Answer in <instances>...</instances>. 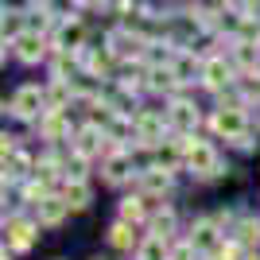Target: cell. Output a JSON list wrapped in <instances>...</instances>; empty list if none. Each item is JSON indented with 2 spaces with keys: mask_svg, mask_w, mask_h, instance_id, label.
I'll return each instance as SVG.
<instances>
[{
  "mask_svg": "<svg viewBox=\"0 0 260 260\" xmlns=\"http://www.w3.org/2000/svg\"><path fill=\"white\" fill-rule=\"evenodd\" d=\"M179 140H183V171L190 175V179L214 183V179H221V175L229 171L221 152H217L210 140H202V136H179Z\"/></svg>",
  "mask_w": 260,
  "mask_h": 260,
  "instance_id": "obj_1",
  "label": "cell"
},
{
  "mask_svg": "<svg viewBox=\"0 0 260 260\" xmlns=\"http://www.w3.org/2000/svg\"><path fill=\"white\" fill-rule=\"evenodd\" d=\"M206 128L214 132L217 140H225V144L249 136V132H252L249 105H225V101H217V105L210 109V117H206Z\"/></svg>",
  "mask_w": 260,
  "mask_h": 260,
  "instance_id": "obj_2",
  "label": "cell"
},
{
  "mask_svg": "<svg viewBox=\"0 0 260 260\" xmlns=\"http://www.w3.org/2000/svg\"><path fill=\"white\" fill-rule=\"evenodd\" d=\"M4 113H8L12 120H23V124H39V120H43V113H47V86H35V82L20 86V89L8 98Z\"/></svg>",
  "mask_w": 260,
  "mask_h": 260,
  "instance_id": "obj_3",
  "label": "cell"
},
{
  "mask_svg": "<svg viewBox=\"0 0 260 260\" xmlns=\"http://www.w3.org/2000/svg\"><path fill=\"white\" fill-rule=\"evenodd\" d=\"M186 241H190V245H194V252L198 256H210L214 260L217 252L225 249V229H221V221H217L214 214H202V217H194V221H190V225H186V233H183Z\"/></svg>",
  "mask_w": 260,
  "mask_h": 260,
  "instance_id": "obj_4",
  "label": "cell"
},
{
  "mask_svg": "<svg viewBox=\"0 0 260 260\" xmlns=\"http://www.w3.org/2000/svg\"><path fill=\"white\" fill-rule=\"evenodd\" d=\"M109 152H113V144H109V136L93 124V120H82V124L74 128L70 155H78V159H86V163H98V159H105Z\"/></svg>",
  "mask_w": 260,
  "mask_h": 260,
  "instance_id": "obj_5",
  "label": "cell"
},
{
  "mask_svg": "<svg viewBox=\"0 0 260 260\" xmlns=\"http://www.w3.org/2000/svg\"><path fill=\"white\" fill-rule=\"evenodd\" d=\"M51 43H54V51H62V54H82L89 47V23L78 12H66L58 20V27L51 31Z\"/></svg>",
  "mask_w": 260,
  "mask_h": 260,
  "instance_id": "obj_6",
  "label": "cell"
},
{
  "mask_svg": "<svg viewBox=\"0 0 260 260\" xmlns=\"http://www.w3.org/2000/svg\"><path fill=\"white\" fill-rule=\"evenodd\" d=\"M12 51V58L23 66H39V62H51V54H54V43H51V35L43 31H23L20 39H12V43H4V54Z\"/></svg>",
  "mask_w": 260,
  "mask_h": 260,
  "instance_id": "obj_7",
  "label": "cell"
},
{
  "mask_svg": "<svg viewBox=\"0 0 260 260\" xmlns=\"http://www.w3.org/2000/svg\"><path fill=\"white\" fill-rule=\"evenodd\" d=\"M163 113H167V128H171V136H198V128H202V109L186 98V93H183V98L163 101Z\"/></svg>",
  "mask_w": 260,
  "mask_h": 260,
  "instance_id": "obj_8",
  "label": "cell"
},
{
  "mask_svg": "<svg viewBox=\"0 0 260 260\" xmlns=\"http://www.w3.org/2000/svg\"><path fill=\"white\" fill-rule=\"evenodd\" d=\"M237 78H241V70L233 66V58H229V51H217V54H210L206 62H202V89H210V93H225V89H233L237 86Z\"/></svg>",
  "mask_w": 260,
  "mask_h": 260,
  "instance_id": "obj_9",
  "label": "cell"
},
{
  "mask_svg": "<svg viewBox=\"0 0 260 260\" xmlns=\"http://www.w3.org/2000/svg\"><path fill=\"white\" fill-rule=\"evenodd\" d=\"M39 229L43 225H39L31 214H4V249L16 252V256L27 252L35 241H39Z\"/></svg>",
  "mask_w": 260,
  "mask_h": 260,
  "instance_id": "obj_10",
  "label": "cell"
},
{
  "mask_svg": "<svg viewBox=\"0 0 260 260\" xmlns=\"http://www.w3.org/2000/svg\"><path fill=\"white\" fill-rule=\"evenodd\" d=\"M74 109H47L43 120L35 124V132H39V140L47 144V148H62V144L74 140V117H70Z\"/></svg>",
  "mask_w": 260,
  "mask_h": 260,
  "instance_id": "obj_11",
  "label": "cell"
},
{
  "mask_svg": "<svg viewBox=\"0 0 260 260\" xmlns=\"http://www.w3.org/2000/svg\"><path fill=\"white\" fill-rule=\"evenodd\" d=\"M136 159H132V148H113V152L101 159V179L109 186H124V183H136Z\"/></svg>",
  "mask_w": 260,
  "mask_h": 260,
  "instance_id": "obj_12",
  "label": "cell"
},
{
  "mask_svg": "<svg viewBox=\"0 0 260 260\" xmlns=\"http://www.w3.org/2000/svg\"><path fill=\"white\" fill-rule=\"evenodd\" d=\"M132 190H140V194H144V198H152V202H167V194L175 190V171H163V167H148V171L136 175Z\"/></svg>",
  "mask_w": 260,
  "mask_h": 260,
  "instance_id": "obj_13",
  "label": "cell"
},
{
  "mask_svg": "<svg viewBox=\"0 0 260 260\" xmlns=\"http://www.w3.org/2000/svg\"><path fill=\"white\" fill-rule=\"evenodd\" d=\"M31 217L39 221L43 229H54V225H62L66 217H70V206H66V198L58 194V190H51V194H43L39 202H31Z\"/></svg>",
  "mask_w": 260,
  "mask_h": 260,
  "instance_id": "obj_14",
  "label": "cell"
},
{
  "mask_svg": "<svg viewBox=\"0 0 260 260\" xmlns=\"http://www.w3.org/2000/svg\"><path fill=\"white\" fill-rule=\"evenodd\" d=\"M152 210H155V202H152V198H144L140 190H132V194H124V198H120V206H117V221L144 229L148 221H152Z\"/></svg>",
  "mask_w": 260,
  "mask_h": 260,
  "instance_id": "obj_15",
  "label": "cell"
},
{
  "mask_svg": "<svg viewBox=\"0 0 260 260\" xmlns=\"http://www.w3.org/2000/svg\"><path fill=\"white\" fill-rule=\"evenodd\" d=\"M148 233H159V237L179 241V237H175V233H179V210H175L171 202H155L152 221H148Z\"/></svg>",
  "mask_w": 260,
  "mask_h": 260,
  "instance_id": "obj_16",
  "label": "cell"
},
{
  "mask_svg": "<svg viewBox=\"0 0 260 260\" xmlns=\"http://www.w3.org/2000/svg\"><path fill=\"white\" fill-rule=\"evenodd\" d=\"M105 237H109V245H113L117 252H128V256H136V249H140V241H144V233H140L136 225H124V221H113Z\"/></svg>",
  "mask_w": 260,
  "mask_h": 260,
  "instance_id": "obj_17",
  "label": "cell"
},
{
  "mask_svg": "<svg viewBox=\"0 0 260 260\" xmlns=\"http://www.w3.org/2000/svg\"><path fill=\"white\" fill-rule=\"evenodd\" d=\"M233 241H237L245 252H256V245H260V217L249 214V210H241L237 229H233Z\"/></svg>",
  "mask_w": 260,
  "mask_h": 260,
  "instance_id": "obj_18",
  "label": "cell"
},
{
  "mask_svg": "<svg viewBox=\"0 0 260 260\" xmlns=\"http://www.w3.org/2000/svg\"><path fill=\"white\" fill-rule=\"evenodd\" d=\"M171 237H159V233H144L140 249H136V256L132 260H171Z\"/></svg>",
  "mask_w": 260,
  "mask_h": 260,
  "instance_id": "obj_19",
  "label": "cell"
},
{
  "mask_svg": "<svg viewBox=\"0 0 260 260\" xmlns=\"http://www.w3.org/2000/svg\"><path fill=\"white\" fill-rule=\"evenodd\" d=\"M58 194L66 198L70 214H82V210H89V202H93V186H89V183H62Z\"/></svg>",
  "mask_w": 260,
  "mask_h": 260,
  "instance_id": "obj_20",
  "label": "cell"
},
{
  "mask_svg": "<svg viewBox=\"0 0 260 260\" xmlns=\"http://www.w3.org/2000/svg\"><path fill=\"white\" fill-rule=\"evenodd\" d=\"M237 89L245 93V101H249V105H260V70L241 74V78H237Z\"/></svg>",
  "mask_w": 260,
  "mask_h": 260,
  "instance_id": "obj_21",
  "label": "cell"
},
{
  "mask_svg": "<svg viewBox=\"0 0 260 260\" xmlns=\"http://www.w3.org/2000/svg\"><path fill=\"white\" fill-rule=\"evenodd\" d=\"M35 0H4V12H31Z\"/></svg>",
  "mask_w": 260,
  "mask_h": 260,
  "instance_id": "obj_22",
  "label": "cell"
},
{
  "mask_svg": "<svg viewBox=\"0 0 260 260\" xmlns=\"http://www.w3.org/2000/svg\"><path fill=\"white\" fill-rule=\"evenodd\" d=\"M93 260H109V256H93Z\"/></svg>",
  "mask_w": 260,
  "mask_h": 260,
  "instance_id": "obj_23",
  "label": "cell"
}]
</instances>
